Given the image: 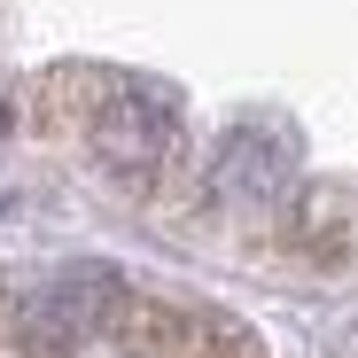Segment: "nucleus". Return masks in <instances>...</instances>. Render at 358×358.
<instances>
[{
    "mask_svg": "<svg viewBox=\"0 0 358 358\" xmlns=\"http://www.w3.org/2000/svg\"><path fill=\"white\" fill-rule=\"evenodd\" d=\"M94 148L117 164H148L171 148V101L141 78H101L94 86Z\"/></svg>",
    "mask_w": 358,
    "mask_h": 358,
    "instance_id": "nucleus-1",
    "label": "nucleus"
}]
</instances>
